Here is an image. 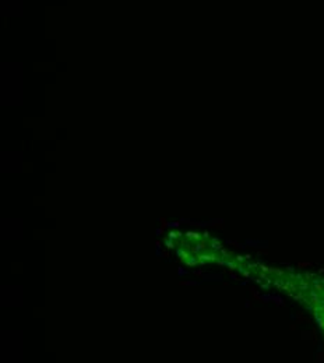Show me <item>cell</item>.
<instances>
[{
	"mask_svg": "<svg viewBox=\"0 0 324 363\" xmlns=\"http://www.w3.org/2000/svg\"><path fill=\"white\" fill-rule=\"evenodd\" d=\"M177 236H179V235H178V233H175V232H171V233H169V238H171V239H175Z\"/></svg>",
	"mask_w": 324,
	"mask_h": 363,
	"instance_id": "1",
	"label": "cell"
},
{
	"mask_svg": "<svg viewBox=\"0 0 324 363\" xmlns=\"http://www.w3.org/2000/svg\"><path fill=\"white\" fill-rule=\"evenodd\" d=\"M168 247H169V249H172V247H174V245H172V242H168Z\"/></svg>",
	"mask_w": 324,
	"mask_h": 363,
	"instance_id": "2",
	"label": "cell"
}]
</instances>
